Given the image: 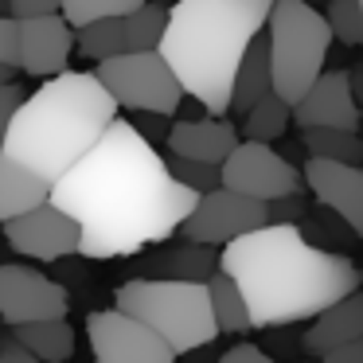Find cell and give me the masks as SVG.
I'll use <instances>...</instances> for the list:
<instances>
[{"instance_id": "18", "label": "cell", "mask_w": 363, "mask_h": 363, "mask_svg": "<svg viewBox=\"0 0 363 363\" xmlns=\"http://www.w3.org/2000/svg\"><path fill=\"white\" fill-rule=\"evenodd\" d=\"M141 269H145L141 277H188V281H207V277L219 269V258L211 254L207 242H191V238H184V242L164 246V250H157L152 258H145Z\"/></svg>"}, {"instance_id": "11", "label": "cell", "mask_w": 363, "mask_h": 363, "mask_svg": "<svg viewBox=\"0 0 363 363\" xmlns=\"http://www.w3.org/2000/svg\"><path fill=\"white\" fill-rule=\"evenodd\" d=\"M86 336H90V352H94L98 363H172L176 359L168 352V344L149 324L121 313L118 305L102 308V313H90Z\"/></svg>"}, {"instance_id": "4", "label": "cell", "mask_w": 363, "mask_h": 363, "mask_svg": "<svg viewBox=\"0 0 363 363\" xmlns=\"http://www.w3.org/2000/svg\"><path fill=\"white\" fill-rule=\"evenodd\" d=\"M113 118H118V102L106 94L94 71L63 67L48 74V82H40L35 94L20 98L0 152H9L12 160L28 164L51 184L102 137Z\"/></svg>"}, {"instance_id": "31", "label": "cell", "mask_w": 363, "mask_h": 363, "mask_svg": "<svg viewBox=\"0 0 363 363\" xmlns=\"http://www.w3.org/2000/svg\"><path fill=\"white\" fill-rule=\"evenodd\" d=\"M133 118H137V121H129V125H133L137 133L145 137V141H152V145H157L160 137L168 133V113H149V110H137Z\"/></svg>"}, {"instance_id": "28", "label": "cell", "mask_w": 363, "mask_h": 363, "mask_svg": "<svg viewBox=\"0 0 363 363\" xmlns=\"http://www.w3.org/2000/svg\"><path fill=\"white\" fill-rule=\"evenodd\" d=\"M137 4H141V0H63V4H59V16L71 28H82V24H90V20H102V16H125Z\"/></svg>"}, {"instance_id": "20", "label": "cell", "mask_w": 363, "mask_h": 363, "mask_svg": "<svg viewBox=\"0 0 363 363\" xmlns=\"http://www.w3.org/2000/svg\"><path fill=\"white\" fill-rule=\"evenodd\" d=\"M48 191H51V184L43 176H35L28 164L12 160L9 152H0V223L28 211L35 203H43Z\"/></svg>"}, {"instance_id": "22", "label": "cell", "mask_w": 363, "mask_h": 363, "mask_svg": "<svg viewBox=\"0 0 363 363\" xmlns=\"http://www.w3.org/2000/svg\"><path fill=\"white\" fill-rule=\"evenodd\" d=\"M207 297H211V316H215V324H219V336L223 332H230V336L250 332L246 301H242V293H238V285L230 281L223 269H215V274L207 277Z\"/></svg>"}, {"instance_id": "3", "label": "cell", "mask_w": 363, "mask_h": 363, "mask_svg": "<svg viewBox=\"0 0 363 363\" xmlns=\"http://www.w3.org/2000/svg\"><path fill=\"white\" fill-rule=\"evenodd\" d=\"M274 0H176L157 51L172 67L184 98L199 110L227 113L235 67L246 43L266 28Z\"/></svg>"}, {"instance_id": "13", "label": "cell", "mask_w": 363, "mask_h": 363, "mask_svg": "<svg viewBox=\"0 0 363 363\" xmlns=\"http://www.w3.org/2000/svg\"><path fill=\"white\" fill-rule=\"evenodd\" d=\"M289 121L297 129L328 125V129H359V106H355L352 71H320L308 90L289 106Z\"/></svg>"}, {"instance_id": "19", "label": "cell", "mask_w": 363, "mask_h": 363, "mask_svg": "<svg viewBox=\"0 0 363 363\" xmlns=\"http://www.w3.org/2000/svg\"><path fill=\"white\" fill-rule=\"evenodd\" d=\"M262 94H269V43H266V28L246 43L242 59H238L235 82H230L227 113H246Z\"/></svg>"}, {"instance_id": "27", "label": "cell", "mask_w": 363, "mask_h": 363, "mask_svg": "<svg viewBox=\"0 0 363 363\" xmlns=\"http://www.w3.org/2000/svg\"><path fill=\"white\" fill-rule=\"evenodd\" d=\"M324 24H328V32L336 43L359 48L363 43V0H328Z\"/></svg>"}, {"instance_id": "25", "label": "cell", "mask_w": 363, "mask_h": 363, "mask_svg": "<svg viewBox=\"0 0 363 363\" xmlns=\"http://www.w3.org/2000/svg\"><path fill=\"white\" fill-rule=\"evenodd\" d=\"M285 129H289V102H285V98H277L274 90H269V94H262L258 102L246 110L242 133L250 137V141H269V145H274Z\"/></svg>"}, {"instance_id": "7", "label": "cell", "mask_w": 363, "mask_h": 363, "mask_svg": "<svg viewBox=\"0 0 363 363\" xmlns=\"http://www.w3.org/2000/svg\"><path fill=\"white\" fill-rule=\"evenodd\" d=\"M94 79L106 86V94L118 102V110H149L172 118L184 102V90L176 82L172 67L164 63L157 48L152 51H118L110 59H98Z\"/></svg>"}, {"instance_id": "23", "label": "cell", "mask_w": 363, "mask_h": 363, "mask_svg": "<svg viewBox=\"0 0 363 363\" xmlns=\"http://www.w3.org/2000/svg\"><path fill=\"white\" fill-rule=\"evenodd\" d=\"M301 145H305L308 157L347 160V164H359V157H363L359 129H328V125H313V129H301Z\"/></svg>"}, {"instance_id": "9", "label": "cell", "mask_w": 363, "mask_h": 363, "mask_svg": "<svg viewBox=\"0 0 363 363\" xmlns=\"http://www.w3.org/2000/svg\"><path fill=\"white\" fill-rule=\"evenodd\" d=\"M266 223V203L262 199H250L235 188H215L199 191L191 211L184 215V223L176 227L180 238H191V242H207V246H223L227 238L242 235V230H254Z\"/></svg>"}, {"instance_id": "36", "label": "cell", "mask_w": 363, "mask_h": 363, "mask_svg": "<svg viewBox=\"0 0 363 363\" xmlns=\"http://www.w3.org/2000/svg\"><path fill=\"white\" fill-rule=\"evenodd\" d=\"M0 363H35V355L12 332H0Z\"/></svg>"}, {"instance_id": "1", "label": "cell", "mask_w": 363, "mask_h": 363, "mask_svg": "<svg viewBox=\"0 0 363 363\" xmlns=\"http://www.w3.org/2000/svg\"><path fill=\"white\" fill-rule=\"evenodd\" d=\"M51 203L79 223L82 258H129L176 235L196 191L184 188L152 141L113 118L94 145L51 180Z\"/></svg>"}, {"instance_id": "21", "label": "cell", "mask_w": 363, "mask_h": 363, "mask_svg": "<svg viewBox=\"0 0 363 363\" xmlns=\"http://www.w3.org/2000/svg\"><path fill=\"white\" fill-rule=\"evenodd\" d=\"M12 336H16L40 363H63V359L74 355V328L67 324V316L12 324Z\"/></svg>"}, {"instance_id": "24", "label": "cell", "mask_w": 363, "mask_h": 363, "mask_svg": "<svg viewBox=\"0 0 363 363\" xmlns=\"http://www.w3.org/2000/svg\"><path fill=\"white\" fill-rule=\"evenodd\" d=\"M168 9L157 0H141L133 12L121 16V32H125V51H152L164 35Z\"/></svg>"}, {"instance_id": "26", "label": "cell", "mask_w": 363, "mask_h": 363, "mask_svg": "<svg viewBox=\"0 0 363 363\" xmlns=\"http://www.w3.org/2000/svg\"><path fill=\"white\" fill-rule=\"evenodd\" d=\"M74 48L86 59H110L118 51H125V32H121V16H102L90 24L74 28Z\"/></svg>"}, {"instance_id": "30", "label": "cell", "mask_w": 363, "mask_h": 363, "mask_svg": "<svg viewBox=\"0 0 363 363\" xmlns=\"http://www.w3.org/2000/svg\"><path fill=\"white\" fill-rule=\"evenodd\" d=\"M0 63H9L20 71V43H16V20L9 12H0Z\"/></svg>"}, {"instance_id": "35", "label": "cell", "mask_w": 363, "mask_h": 363, "mask_svg": "<svg viewBox=\"0 0 363 363\" xmlns=\"http://www.w3.org/2000/svg\"><path fill=\"white\" fill-rule=\"evenodd\" d=\"M320 359H328V363H363V336L344 340V344L328 347V352H324Z\"/></svg>"}, {"instance_id": "33", "label": "cell", "mask_w": 363, "mask_h": 363, "mask_svg": "<svg viewBox=\"0 0 363 363\" xmlns=\"http://www.w3.org/2000/svg\"><path fill=\"white\" fill-rule=\"evenodd\" d=\"M63 0H9V16L24 20V16H43V12H59Z\"/></svg>"}, {"instance_id": "8", "label": "cell", "mask_w": 363, "mask_h": 363, "mask_svg": "<svg viewBox=\"0 0 363 363\" xmlns=\"http://www.w3.org/2000/svg\"><path fill=\"white\" fill-rule=\"evenodd\" d=\"M219 184L269 203L277 196L301 191V168L293 160H285L269 141H250L246 137V141L230 145V152L219 160Z\"/></svg>"}, {"instance_id": "29", "label": "cell", "mask_w": 363, "mask_h": 363, "mask_svg": "<svg viewBox=\"0 0 363 363\" xmlns=\"http://www.w3.org/2000/svg\"><path fill=\"white\" fill-rule=\"evenodd\" d=\"M168 164V172L176 176V180L184 184V188H191L199 196V191H207V188H215L219 184V164H207V160H188V157H172V160H164Z\"/></svg>"}, {"instance_id": "5", "label": "cell", "mask_w": 363, "mask_h": 363, "mask_svg": "<svg viewBox=\"0 0 363 363\" xmlns=\"http://www.w3.org/2000/svg\"><path fill=\"white\" fill-rule=\"evenodd\" d=\"M113 305L121 313L149 324L172 355H188L196 347H211L219 340V324L211 316L207 281L188 277H133L118 289Z\"/></svg>"}, {"instance_id": "32", "label": "cell", "mask_w": 363, "mask_h": 363, "mask_svg": "<svg viewBox=\"0 0 363 363\" xmlns=\"http://www.w3.org/2000/svg\"><path fill=\"white\" fill-rule=\"evenodd\" d=\"M223 363H269V352H262L258 344H246V340H238V344H230L227 352L219 355Z\"/></svg>"}, {"instance_id": "16", "label": "cell", "mask_w": 363, "mask_h": 363, "mask_svg": "<svg viewBox=\"0 0 363 363\" xmlns=\"http://www.w3.org/2000/svg\"><path fill=\"white\" fill-rule=\"evenodd\" d=\"M164 141H168V152H172V157L219 164V160L230 152V145L238 141V129L230 125L223 113H207V118H180V121L168 125Z\"/></svg>"}, {"instance_id": "15", "label": "cell", "mask_w": 363, "mask_h": 363, "mask_svg": "<svg viewBox=\"0 0 363 363\" xmlns=\"http://www.w3.org/2000/svg\"><path fill=\"white\" fill-rule=\"evenodd\" d=\"M301 184H305L324 207H332L355 235L363 230V172H359V164L328 160V157H308Z\"/></svg>"}, {"instance_id": "17", "label": "cell", "mask_w": 363, "mask_h": 363, "mask_svg": "<svg viewBox=\"0 0 363 363\" xmlns=\"http://www.w3.org/2000/svg\"><path fill=\"white\" fill-rule=\"evenodd\" d=\"M363 336V297L359 289L344 293L340 301H332L328 308H320L316 316H308V332L301 336V347L308 355H324L328 347L344 344V340Z\"/></svg>"}, {"instance_id": "14", "label": "cell", "mask_w": 363, "mask_h": 363, "mask_svg": "<svg viewBox=\"0 0 363 363\" xmlns=\"http://www.w3.org/2000/svg\"><path fill=\"white\" fill-rule=\"evenodd\" d=\"M16 43H20V71L32 74V79H48V74L63 71L71 63L74 28L59 12L24 16L16 20Z\"/></svg>"}, {"instance_id": "12", "label": "cell", "mask_w": 363, "mask_h": 363, "mask_svg": "<svg viewBox=\"0 0 363 363\" xmlns=\"http://www.w3.org/2000/svg\"><path fill=\"white\" fill-rule=\"evenodd\" d=\"M71 293L59 281L32 266H0V320L4 324H28L67 316Z\"/></svg>"}, {"instance_id": "10", "label": "cell", "mask_w": 363, "mask_h": 363, "mask_svg": "<svg viewBox=\"0 0 363 363\" xmlns=\"http://www.w3.org/2000/svg\"><path fill=\"white\" fill-rule=\"evenodd\" d=\"M0 227H4V242H9L20 258L63 262V258H71V254H79V223H74L59 203H51V199L12 215V219H4Z\"/></svg>"}, {"instance_id": "6", "label": "cell", "mask_w": 363, "mask_h": 363, "mask_svg": "<svg viewBox=\"0 0 363 363\" xmlns=\"http://www.w3.org/2000/svg\"><path fill=\"white\" fill-rule=\"evenodd\" d=\"M266 43L269 90L293 106L328 63L332 32L324 24V12H316L308 0H274L266 16Z\"/></svg>"}, {"instance_id": "37", "label": "cell", "mask_w": 363, "mask_h": 363, "mask_svg": "<svg viewBox=\"0 0 363 363\" xmlns=\"http://www.w3.org/2000/svg\"><path fill=\"white\" fill-rule=\"evenodd\" d=\"M16 67H9V63H0V86H4V82H16Z\"/></svg>"}, {"instance_id": "38", "label": "cell", "mask_w": 363, "mask_h": 363, "mask_svg": "<svg viewBox=\"0 0 363 363\" xmlns=\"http://www.w3.org/2000/svg\"><path fill=\"white\" fill-rule=\"evenodd\" d=\"M0 12H9V0H0Z\"/></svg>"}, {"instance_id": "34", "label": "cell", "mask_w": 363, "mask_h": 363, "mask_svg": "<svg viewBox=\"0 0 363 363\" xmlns=\"http://www.w3.org/2000/svg\"><path fill=\"white\" fill-rule=\"evenodd\" d=\"M20 86L16 82H4L0 86V149H4V133H9V118H12V110L20 106Z\"/></svg>"}, {"instance_id": "2", "label": "cell", "mask_w": 363, "mask_h": 363, "mask_svg": "<svg viewBox=\"0 0 363 363\" xmlns=\"http://www.w3.org/2000/svg\"><path fill=\"white\" fill-rule=\"evenodd\" d=\"M219 269L238 285L250 332L301 324L359 289V269L347 254L316 246L297 223H262L227 238Z\"/></svg>"}]
</instances>
